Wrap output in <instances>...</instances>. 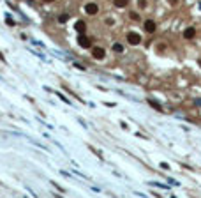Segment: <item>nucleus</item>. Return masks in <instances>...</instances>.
<instances>
[{
  "instance_id": "1",
  "label": "nucleus",
  "mask_w": 201,
  "mask_h": 198,
  "mask_svg": "<svg viewBox=\"0 0 201 198\" xmlns=\"http://www.w3.org/2000/svg\"><path fill=\"white\" fill-rule=\"evenodd\" d=\"M127 41H129V44H132V46H138V44L141 43V35L136 32H129L127 34Z\"/></svg>"
},
{
  "instance_id": "2",
  "label": "nucleus",
  "mask_w": 201,
  "mask_h": 198,
  "mask_svg": "<svg viewBox=\"0 0 201 198\" xmlns=\"http://www.w3.org/2000/svg\"><path fill=\"white\" fill-rule=\"evenodd\" d=\"M78 44H80L81 48H92V41H90L87 35H83V34H80V37H78Z\"/></svg>"
},
{
  "instance_id": "3",
  "label": "nucleus",
  "mask_w": 201,
  "mask_h": 198,
  "mask_svg": "<svg viewBox=\"0 0 201 198\" xmlns=\"http://www.w3.org/2000/svg\"><path fill=\"white\" fill-rule=\"evenodd\" d=\"M92 55H94V59H97V60H103L104 55H106V51H104V48H101V46H95V48L92 50Z\"/></svg>"
},
{
  "instance_id": "4",
  "label": "nucleus",
  "mask_w": 201,
  "mask_h": 198,
  "mask_svg": "<svg viewBox=\"0 0 201 198\" xmlns=\"http://www.w3.org/2000/svg\"><path fill=\"white\" fill-rule=\"evenodd\" d=\"M85 12H87V14H90V16L97 14V12H99L97 4H87V6H85Z\"/></svg>"
},
{
  "instance_id": "5",
  "label": "nucleus",
  "mask_w": 201,
  "mask_h": 198,
  "mask_svg": "<svg viewBox=\"0 0 201 198\" xmlns=\"http://www.w3.org/2000/svg\"><path fill=\"white\" fill-rule=\"evenodd\" d=\"M143 27H145V30H147L148 34H153V32H155V21H152V20H147Z\"/></svg>"
},
{
  "instance_id": "6",
  "label": "nucleus",
  "mask_w": 201,
  "mask_h": 198,
  "mask_svg": "<svg viewBox=\"0 0 201 198\" xmlns=\"http://www.w3.org/2000/svg\"><path fill=\"white\" fill-rule=\"evenodd\" d=\"M74 28H76V32H78V34H85V30H87V23L80 20V21H76Z\"/></svg>"
},
{
  "instance_id": "7",
  "label": "nucleus",
  "mask_w": 201,
  "mask_h": 198,
  "mask_svg": "<svg viewBox=\"0 0 201 198\" xmlns=\"http://www.w3.org/2000/svg\"><path fill=\"white\" fill-rule=\"evenodd\" d=\"M196 35V28L194 27H189V28H185L184 30V37L185 39H192Z\"/></svg>"
},
{
  "instance_id": "8",
  "label": "nucleus",
  "mask_w": 201,
  "mask_h": 198,
  "mask_svg": "<svg viewBox=\"0 0 201 198\" xmlns=\"http://www.w3.org/2000/svg\"><path fill=\"white\" fill-rule=\"evenodd\" d=\"M148 105L152 106V108H155V110H157V111H162V106L159 105V103H155L153 99H150V101H148Z\"/></svg>"
},
{
  "instance_id": "9",
  "label": "nucleus",
  "mask_w": 201,
  "mask_h": 198,
  "mask_svg": "<svg viewBox=\"0 0 201 198\" xmlns=\"http://www.w3.org/2000/svg\"><path fill=\"white\" fill-rule=\"evenodd\" d=\"M113 4L116 7H125L127 4H129V0H113Z\"/></svg>"
},
{
  "instance_id": "10",
  "label": "nucleus",
  "mask_w": 201,
  "mask_h": 198,
  "mask_svg": "<svg viewBox=\"0 0 201 198\" xmlns=\"http://www.w3.org/2000/svg\"><path fill=\"white\" fill-rule=\"evenodd\" d=\"M113 51H116V53H122V51H124V46H122L120 43H115V44H113Z\"/></svg>"
},
{
  "instance_id": "11",
  "label": "nucleus",
  "mask_w": 201,
  "mask_h": 198,
  "mask_svg": "<svg viewBox=\"0 0 201 198\" xmlns=\"http://www.w3.org/2000/svg\"><path fill=\"white\" fill-rule=\"evenodd\" d=\"M67 20H69V14H60L58 16V23H65Z\"/></svg>"
},
{
  "instance_id": "12",
  "label": "nucleus",
  "mask_w": 201,
  "mask_h": 198,
  "mask_svg": "<svg viewBox=\"0 0 201 198\" xmlns=\"http://www.w3.org/2000/svg\"><path fill=\"white\" fill-rule=\"evenodd\" d=\"M138 7L139 9H145L147 7V0H138Z\"/></svg>"
},
{
  "instance_id": "13",
  "label": "nucleus",
  "mask_w": 201,
  "mask_h": 198,
  "mask_svg": "<svg viewBox=\"0 0 201 198\" xmlns=\"http://www.w3.org/2000/svg\"><path fill=\"white\" fill-rule=\"evenodd\" d=\"M129 16H130V20H134V21H138V20H139V14H138V12H130Z\"/></svg>"
},
{
  "instance_id": "14",
  "label": "nucleus",
  "mask_w": 201,
  "mask_h": 198,
  "mask_svg": "<svg viewBox=\"0 0 201 198\" xmlns=\"http://www.w3.org/2000/svg\"><path fill=\"white\" fill-rule=\"evenodd\" d=\"M169 4H171V6H176V4H178V0H168Z\"/></svg>"
},
{
  "instance_id": "15",
  "label": "nucleus",
  "mask_w": 201,
  "mask_h": 198,
  "mask_svg": "<svg viewBox=\"0 0 201 198\" xmlns=\"http://www.w3.org/2000/svg\"><path fill=\"white\" fill-rule=\"evenodd\" d=\"M0 60H4V55H2V53H0Z\"/></svg>"
},
{
  "instance_id": "16",
  "label": "nucleus",
  "mask_w": 201,
  "mask_h": 198,
  "mask_svg": "<svg viewBox=\"0 0 201 198\" xmlns=\"http://www.w3.org/2000/svg\"><path fill=\"white\" fill-rule=\"evenodd\" d=\"M44 2H53V0H44Z\"/></svg>"
},
{
  "instance_id": "17",
  "label": "nucleus",
  "mask_w": 201,
  "mask_h": 198,
  "mask_svg": "<svg viewBox=\"0 0 201 198\" xmlns=\"http://www.w3.org/2000/svg\"><path fill=\"white\" fill-rule=\"evenodd\" d=\"M28 2H32V0H28Z\"/></svg>"
}]
</instances>
